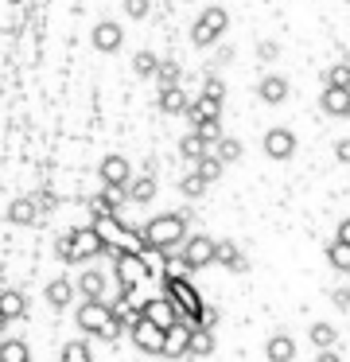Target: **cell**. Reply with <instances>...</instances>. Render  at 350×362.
Here are the masks:
<instances>
[{
	"instance_id": "cell-43",
	"label": "cell",
	"mask_w": 350,
	"mask_h": 362,
	"mask_svg": "<svg viewBox=\"0 0 350 362\" xmlns=\"http://www.w3.org/2000/svg\"><path fill=\"white\" fill-rule=\"evenodd\" d=\"M35 203H39V211H54V195H51V191H39V195H35Z\"/></svg>"
},
{
	"instance_id": "cell-34",
	"label": "cell",
	"mask_w": 350,
	"mask_h": 362,
	"mask_svg": "<svg viewBox=\"0 0 350 362\" xmlns=\"http://www.w3.org/2000/svg\"><path fill=\"white\" fill-rule=\"evenodd\" d=\"M179 82H183V71H179V63L163 59V63H160V74H156V86H160V90H175Z\"/></svg>"
},
{
	"instance_id": "cell-30",
	"label": "cell",
	"mask_w": 350,
	"mask_h": 362,
	"mask_svg": "<svg viewBox=\"0 0 350 362\" xmlns=\"http://www.w3.org/2000/svg\"><path fill=\"white\" fill-rule=\"evenodd\" d=\"M160 63L163 59H156V51H136V55H132V71H136V78H156V74H160Z\"/></svg>"
},
{
	"instance_id": "cell-32",
	"label": "cell",
	"mask_w": 350,
	"mask_h": 362,
	"mask_svg": "<svg viewBox=\"0 0 350 362\" xmlns=\"http://www.w3.org/2000/svg\"><path fill=\"white\" fill-rule=\"evenodd\" d=\"M327 265H331L334 273H350V245L334 238V242L327 245Z\"/></svg>"
},
{
	"instance_id": "cell-11",
	"label": "cell",
	"mask_w": 350,
	"mask_h": 362,
	"mask_svg": "<svg viewBox=\"0 0 350 362\" xmlns=\"http://www.w3.org/2000/svg\"><path fill=\"white\" fill-rule=\"evenodd\" d=\"M261 148H264V156L269 160H292L296 156V133L292 129H269L264 133V141H261Z\"/></svg>"
},
{
	"instance_id": "cell-4",
	"label": "cell",
	"mask_w": 350,
	"mask_h": 362,
	"mask_svg": "<svg viewBox=\"0 0 350 362\" xmlns=\"http://www.w3.org/2000/svg\"><path fill=\"white\" fill-rule=\"evenodd\" d=\"M226 28H230L226 8H222V4H210V8H202L199 20L191 24V43H194V47H214L218 35H222Z\"/></svg>"
},
{
	"instance_id": "cell-8",
	"label": "cell",
	"mask_w": 350,
	"mask_h": 362,
	"mask_svg": "<svg viewBox=\"0 0 350 362\" xmlns=\"http://www.w3.org/2000/svg\"><path fill=\"white\" fill-rule=\"evenodd\" d=\"M179 253H183V257L191 261V269L199 273V269H206V265H214V261H218V242H214V238H206V234H191Z\"/></svg>"
},
{
	"instance_id": "cell-5",
	"label": "cell",
	"mask_w": 350,
	"mask_h": 362,
	"mask_svg": "<svg viewBox=\"0 0 350 362\" xmlns=\"http://www.w3.org/2000/svg\"><path fill=\"white\" fill-rule=\"evenodd\" d=\"M98 180H101V187L129 195V183L136 180V175H132V164L121 156V152H109V156H101V164H98Z\"/></svg>"
},
{
	"instance_id": "cell-35",
	"label": "cell",
	"mask_w": 350,
	"mask_h": 362,
	"mask_svg": "<svg viewBox=\"0 0 350 362\" xmlns=\"http://www.w3.org/2000/svg\"><path fill=\"white\" fill-rule=\"evenodd\" d=\"M214 156L222 160V164H238L241 160V141L238 136H222V141L214 144Z\"/></svg>"
},
{
	"instance_id": "cell-27",
	"label": "cell",
	"mask_w": 350,
	"mask_h": 362,
	"mask_svg": "<svg viewBox=\"0 0 350 362\" xmlns=\"http://www.w3.org/2000/svg\"><path fill=\"white\" fill-rule=\"evenodd\" d=\"M39 214H43V211H39L35 199H16V203L8 206V218H12L16 226H31V222H35Z\"/></svg>"
},
{
	"instance_id": "cell-46",
	"label": "cell",
	"mask_w": 350,
	"mask_h": 362,
	"mask_svg": "<svg viewBox=\"0 0 350 362\" xmlns=\"http://www.w3.org/2000/svg\"><path fill=\"white\" fill-rule=\"evenodd\" d=\"M315 362H342V358H339L334 351H319V354H315Z\"/></svg>"
},
{
	"instance_id": "cell-25",
	"label": "cell",
	"mask_w": 350,
	"mask_h": 362,
	"mask_svg": "<svg viewBox=\"0 0 350 362\" xmlns=\"http://www.w3.org/2000/svg\"><path fill=\"white\" fill-rule=\"evenodd\" d=\"M191 102H194V98H187V90H183V86H175V90H160V98H156L160 113H187V110H191Z\"/></svg>"
},
{
	"instance_id": "cell-45",
	"label": "cell",
	"mask_w": 350,
	"mask_h": 362,
	"mask_svg": "<svg viewBox=\"0 0 350 362\" xmlns=\"http://www.w3.org/2000/svg\"><path fill=\"white\" fill-rule=\"evenodd\" d=\"M334 238L350 245V218H342V222H339V230H334Z\"/></svg>"
},
{
	"instance_id": "cell-44",
	"label": "cell",
	"mask_w": 350,
	"mask_h": 362,
	"mask_svg": "<svg viewBox=\"0 0 350 362\" xmlns=\"http://www.w3.org/2000/svg\"><path fill=\"white\" fill-rule=\"evenodd\" d=\"M334 160H339V164H350V141L334 144Z\"/></svg>"
},
{
	"instance_id": "cell-41",
	"label": "cell",
	"mask_w": 350,
	"mask_h": 362,
	"mask_svg": "<svg viewBox=\"0 0 350 362\" xmlns=\"http://www.w3.org/2000/svg\"><path fill=\"white\" fill-rule=\"evenodd\" d=\"M152 12V0H124V16L129 20H144Z\"/></svg>"
},
{
	"instance_id": "cell-39",
	"label": "cell",
	"mask_w": 350,
	"mask_h": 362,
	"mask_svg": "<svg viewBox=\"0 0 350 362\" xmlns=\"http://www.w3.org/2000/svg\"><path fill=\"white\" fill-rule=\"evenodd\" d=\"M202 98H214V102H226V82L218 74H206L202 78Z\"/></svg>"
},
{
	"instance_id": "cell-15",
	"label": "cell",
	"mask_w": 350,
	"mask_h": 362,
	"mask_svg": "<svg viewBox=\"0 0 350 362\" xmlns=\"http://www.w3.org/2000/svg\"><path fill=\"white\" fill-rule=\"evenodd\" d=\"M187 121H191V129H202L206 121H222V102H214V98H194L191 110H187Z\"/></svg>"
},
{
	"instance_id": "cell-37",
	"label": "cell",
	"mask_w": 350,
	"mask_h": 362,
	"mask_svg": "<svg viewBox=\"0 0 350 362\" xmlns=\"http://www.w3.org/2000/svg\"><path fill=\"white\" fill-rule=\"evenodd\" d=\"M323 82L334 90H350V63H334L331 71L323 74Z\"/></svg>"
},
{
	"instance_id": "cell-26",
	"label": "cell",
	"mask_w": 350,
	"mask_h": 362,
	"mask_svg": "<svg viewBox=\"0 0 350 362\" xmlns=\"http://www.w3.org/2000/svg\"><path fill=\"white\" fill-rule=\"evenodd\" d=\"M308 339H311V346H319V351H334V343H339V327L327 323V320H319V323H311Z\"/></svg>"
},
{
	"instance_id": "cell-28",
	"label": "cell",
	"mask_w": 350,
	"mask_h": 362,
	"mask_svg": "<svg viewBox=\"0 0 350 362\" xmlns=\"http://www.w3.org/2000/svg\"><path fill=\"white\" fill-rule=\"evenodd\" d=\"M214 351V327H194L191 331V358H206V354Z\"/></svg>"
},
{
	"instance_id": "cell-19",
	"label": "cell",
	"mask_w": 350,
	"mask_h": 362,
	"mask_svg": "<svg viewBox=\"0 0 350 362\" xmlns=\"http://www.w3.org/2000/svg\"><path fill=\"white\" fill-rule=\"evenodd\" d=\"M257 98L269 105H280L288 98V78H280V74H264L261 82H257Z\"/></svg>"
},
{
	"instance_id": "cell-9",
	"label": "cell",
	"mask_w": 350,
	"mask_h": 362,
	"mask_svg": "<svg viewBox=\"0 0 350 362\" xmlns=\"http://www.w3.org/2000/svg\"><path fill=\"white\" fill-rule=\"evenodd\" d=\"M90 43H93V51H101V55H113V51H121V43H124V28L117 24V20H98L93 32H90Z\"/></svg>"
},
{
	"instance_id": "cell-10",
	"label": "cell",
	"mask_w": 350,
	"mask_h": 362,
	"mask_svg": "<svg viewBox=\"0 0 350 362\" xmlns=\"http://www.w3.org/2000/svg\"><path fill=\"white\" fill-rule=\"evenodd\" d=\"M70 238H74L78 265H82V261H93V257H101V253H109L105 238H101L93 226H78V230H70Z\"/></svg>"
},
{
	"instance_id": "cell-7",
	"label": "cell",
	"mask_w": 350,
	"mask_h": 362,
	"mask_svg": "<svg viewBox=\"0 0 350 362\" xmlns=\"http://www.w3.org/2000/svg\"><path fill=\"white\" fill-rule=\"evenodd\" d=\"M109 320H113V304H105V300H82V308L74 315L78 331H86V335H98Z\"/></svg>"
},
{
	"instance_id": "cell-36",
	"label": "cell",
	"mask_w": 350,
	"mask_h": 362,
	"mask_svg": "<svg viewBox=\"0 0 350 362\" xmlns=\"http://www.w3.org/2000/svg\"><path fill=\"white\" fill-rule=\"evenodd\" d=\"M206 187H210V183L202 180L199 172H187L183 180H179V191H183L187 199H199V195H206Z\"/></svg>"
},
{
	"instance_id": "cell-21",
	"label": "cell",
	"mask_w": 350,
	"mask_h": 362,
	"mask_svg": "<svg viewBox=\"0 0 350 362\" xmlns=\"http://www.w3.org/2000/svg\"><path fill=\"white\" fill-rule=\"evenodd\" d=\"M160 273H163V281H191V261L183 257V253H163L160 257Z\"/></svg>"
},
{
	"instance_id": "cell-31",
	"label": "cell",
	"mask_w": 350,
	"mask_h": 362,
	"mask_svg": "<svg viewBox=\"0 0 350 362\" xmlns=\"http://www.w3.org/2000/svg\"><path fill=\"white\" fill-rule=\"evenodd\" d=\"M59 362H93V351L86 339H70V343H62L59 351Z\"/></svg>"
},
{
	"instance_id": "cell-16",
	"label": "cell",
	"mask_w": 350,
	"mask_h": 362,
	"mask_svg": "<svg viewBox=\"0 0 350 362\" xmlns=\"http://www.w3.org/2000/svg\"><path fill=\"white\" fill-rule=\"evenodd\" d=\"M74 292H78V284L74 281H66V276H54V281H47V288H43V296H47V304L54 308V312H62V308L74 300Z\"/></svg>"
},
{
	"instance_id": "cell-1",
	"label": "cell",
	"mask_w": 350,
	"mask_h": 362,
	"mask_svg": "<svg viewBox=\"0 0 350 362\" xmlns=\"http://www.w3.org/2000/svg\"><path fill=\"white\" fill-rule=\"evenodd\" d=\"M187 218L183 211H163L152 222L136 226V250L144 257H163V253H175L179 245H187Z\"/></svg>"
},
{
	"instance_id": "cell-20",
	"label": "cell",
	"mask_w": 350,
	"mask_h": 362,
	"mask_svg": "<svg viewBox=\"0 0 350 362\" xmlns=\"http://www.w3.org/2000/svg\"><path fill=\"white\" fill-rule=\"evenodd\" d=\"M264 358L269 362H292L296 358V339L284 335V331H276V335L264 343Z\"/></svg>"
},
{
	"instance_id": "cell-13",
	"label": "cell",
	"mask_w": 350,
	"mask_h": 362,
	"mask_svg": "<svg viewBox=\"0 0 350 362\" xmlns=\"http://www.w3.org/2000/svg\"><path fill=\"white\" fill-rule=\"evenodd\" d=\"M191 331H194V323H187V320H179L175 327H168L163 358H187V354H191Z\"/></svg>"
},
{
	"instance_id": "cell-47",
	"label": "cell",
	"mask_w": 350,
	"mask_h": 362,
	"mask_svg": "<svg viewBox=\"0 0 350 362\" xmlns=\"http://www.w3.org/2000/svg\"><path fill=\"white\" fill-rule=\"evenodd\" d=\"M346 304H350V288H346Z\"/></svg>"
},
{
	"instance_id": "cell-18",
	"label": "cell",
	"mask_w": 350,
	"mask_h": 362,
	"mask_svg": "<svg viewBox=\"0 0 350 362\" xmlns=\"http://www.w3.org/2000/svg\"><path fill=\"white\" fill-rule=\"evenodd\" d=\"M319 105H323L327 117H350V90H334L327 86L323 98H319Z\"/></svg>"
},
{
	"instance_id": "cell-33",
	"label": "cell",
	"mask_w": 350,
	"mask_h": 362,
	"mask_svg": "<svg viewBox=\"0 0 350 362\" xmlns=\"http://www.w3.org/2000/svg\"><path fill=\"white\" fill-rule=\"evenodd\" d=\"M0 362H31V351L23 339H4L0 343Z\"/></svg>"
},
{
	"instance_id": "cell-23",
	"label": "cell",
	"mask_w": 350,
	"mask_h": 362,
	"mask_svg": "<svg viewBox=\"0 0 350 362\" xmlns=\"http://www.w3.org/2000/svg\"><path fill=\"white\" fill-rule=\"evenodd\" d=\"M179 156L191 160V164H202L206 156H214V144H206L199 133H187L183 141H179Z\"/></svg>"
},
{
	"instance_id": "cell-17",
	"label": "cell",
	"mask_w": 350,
	"mask_h": 362,
	"mask_svg": "<svg viewBox=\"0 0 350 362\" xmlns=\"http://www.w3.org/2000/svg\"><path fill=\"white\" fill-rule=\"evenodd\" d=\"M124 199H129V195H121V191H109V187H101L98 195L90 199V214H109V218H121V206H124Z\"/></svg>"
},
{
	"instance_id": "cell-22",
	"label": "cell",
	"mask_w": 350,
	"mask_h": 362,
	"mask_svg": "<svg viewBox=\"0 0 350 362\" xmlns=\"http://www.w3.org/2000/svg\"><path fill=\"white\" fill-rule=\"evenodd\" d=\"M218 265H222V269H230V273H245V269H249V261H245V253L238 250V242L222 238V242H218Z\"/></svg>"
},
{
	"instance_id": "cell-24",
	"label": "cell",
	"mask_w": 350,
	"mask_h": 362,
	"mask_svg": "<svg viewBox=\"0 0 350 362\" xmlns=\"http://www.w3.org/2000/svg\"><path fill=\"white\" fill-rule=\"evenodd\" d=\"M23 308H28V300H23L20 288H4V292H0V320H4V323H16L23 315Z\"/></svg>"
},
{
	"instance_id": "cell-29",
	"label": "cell",
	"mask_w": 350,
	"mask_h": 362,
	"mask_svg": "<svg viewBox=\"0 0 350 362\" xmlns=\"http://www.w3.org/2000/svg\"><path fill=\"white\" fill-rule=\"evenodd\" d=\"M129 199L132 203H152L156 199V175H136V180L129 183Z\"/></svg>"
},
{
	"instance_id": "cell-12",
	"label": "cell",
	"mask_w": 350,
	"mask_h": 362,
	"mask_svg": "<svg viewBox=\"0 0 350 362\" xmlns=\"http://www.w3.org/2000/svg\"><path fill=\"white\" fill-rule=\"evenodd\" d=\"M140 315H144V320H152L156 327H175L179 323V312H175V304H171L168 296H152V300H144V304H140Z\"/></svg>"
},
{
	"instance_id": "cell-38",
	"label": "cell",
	"mask_w": 350,
	"mask_h": 362,
	"mask_svg": "<svg viewBox=\"0 0 350 362\" xmlns=\"http://www.w3.org/2000/svg\"><path fill=\"white\" fill-rule=\"evenodd\" d=\"M54 257H59V261H66V265H78L74 238H70V234H59V242H54Z\"/></svg>"
},
{
	"instance_id": "cell-3",
	"label": "cell",
	"mask_w": 350,
	"mask_h": 362,
	"mask_svg": "<svg viewBox=\"0 0 350 362\" xmlns=\"http://www.w3.org/2000/svg\"><path fill=\"white\" fill-rule=\"evenodd\" d=\"M152 273L148 269V257L140 250H124V253H113V276H117V292H132L144 276Z\"/></svg>"
},
{
	"instance_id": "cell-14",
	"label": "cell",
	"mask_w": 350,
	"mask_h": 362,
	"mask_svg": "<svg viewBox=\"0 0 350 362\" xmlns=\"http://www.w3.org/2000/svg\"><path fill=\"white\" fill-rule=\"evenodd\" d=\"M105 288H109L105 269H82V276H78V292H82V300H105Z\"/></svg>"
},
{
	"instance_id": "cell-42",
	"label": "cell",
	"mask_w": 350,
	"mask_h": 362,
	"mask_svg": "<svg viewBox=\"0 0 350 362\" xmlns=\"http://www.w3.org/2000/svg\"><path fill=\"white\" fill-rule=\"evenodd\" d=\"M257 59H261V63H276V59H280V43L261 40V43H257Z\"/></svg>"
},
{
	"instance_id": "cell-40",
	"label": "cell",
	"mask_w": 350,
	"mask_h": 362,
	"mask_svg": "<svg viewBox=\"0 0 350 362\" xmlns=\"http://www.w3.org/2000/svg\"><path fill=\"white\" fill-rule=\"evenodd\" d=\"M222 160H218V156H206V160H202V164H194V172H199L202 175V180H206V183H214L218 180V175H222Z\"/></svg>"
},
{
	"instance_id": "cell-2",
	"label": "cell",
	"mask_w": 350,
	"mask_h": 362,
	"mask_svg": "<svg viewBox=\"0 0 350 362\" xmlns=\"http://www.w3.org/2000/svg\"><path fill=\"white\" fill-rule=\"evenodd\" d=\"M163 296H168L171 304H175L179 320L194 323V327L202 323V315H206V304H202L199 288H194L191 281H163Z\"/></svg>"
},
{
	"instance_id": "cell-6",
	"label": "cell",
	"mask_w": 350,
	"mask_h": 362,
	"mask_svg": "<svg viewBox=\"0 0 350 362\" xmlns=\"http://www.w3.org/2000/svg\"><path fill=\"white\" fill-rule=\"evenodd\" d=\"M129 339L136 343V351H144V354H160V358H163V343H168V331L156 327L152 320H144V315H140V320L132 323Z\"/></svg>"
}]
</instances>
